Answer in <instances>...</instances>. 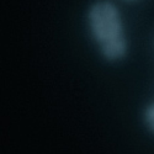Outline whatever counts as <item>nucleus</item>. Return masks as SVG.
<instances>
[{
    "label": "nucleus",
    "instance_id": "obj_1",
    "mask_svg": "<svg viewBox=\"0 0 154 154\" xmlns=\"http://www.w3.org/2000/svg\"><path fill=\"white\" fill-rule=\"evenodd\" d=\"M89 27L106 59L119 60L125 57L127 43L120 12L115 4L106 0L95 3L89 11Z\"/></svg>",
    "mask_w": 154,
    "mask_h": 154
},
{
    "label": "nucleus",
    "instance_id": "obj_3",
    "mask_svg": "<svg viewBox=\"0 0 154 154\" xmlns=\"http://www.w3.org/2000/svg\"><path fill=\"white\" fill-rule=\"evenodd\" d=\"M127 2H133V0H127Z\"/></svg>",
    "mask_w": 154,
    "mask_h": 154
},
{
    "label": "nucleus",
    "instance_id": "obj_2",
    "mask_svg": "<svg viewBox=\"0 0 154 154\" xmlns=\"http://www.w3.org/2000/svg\"><path fill=\"white\" fill-rule=\"evenodd\" d=\"M144 120H146L148 127L154 132V102L147 107L146 113H144Z\"/></svg>",
    "mask_w": 154,
    "mask_h": 154
}]
</instances>
